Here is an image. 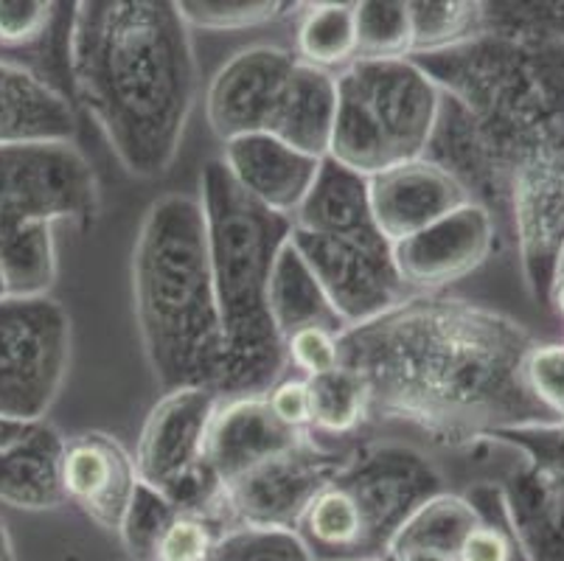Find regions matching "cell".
Masks as SVG:
<instances>
[{"label": "cell", "instance_id": "cell-1", "mask_svg": "<svg viewBox=\"0 0 564 561\" xmlns=\"http://www.w3.org/2000/svg\"><path fill=\"white\" fill-rule=\"evenodd\" d=\"M340 365L357 374L368 416L422 427L444 441L536 430L551 416L522 385L531 334L495 309L410 295L337 334Z\"/></svg>", "mask_w": 564, "mask_h": 561}, {"label": "cell", "instance_id": "cell-2", "mask_svg": "<svg viewBox=\"0 0 564 561\" xmlns=\"http://www.w3.org/2000/svg\"><path fill=\"white\" fill-rule=\"evenodd\" d=\"M76 99L127 174L172 169L197 101L192 29L169 0H82L68 29Z\"/></svg>", "mask_w": 564, "mask_h": 561}, {"label": "cell", "instance_id": "cell-3", "mask_svg": "<svg viewBox=\"0 0 564 561\" xmlns=\"http://www.w3.org/2000/svg\"><path fill=\"white\" fill-rule=\"evenodd\" d=\"M132 301L163 393L217 388L225 337L197 197L163 194L147 208L132 247Z\"/></svg>", "mask_w": 564, "mask_h": 561}, {"label": "cell", "instance_id": "cell-4", "mask_svg": "<svg viewBox=\"0 0 564 561\" xmlns=\"http://www.w3.org/2000/svg\"><path fill=\"white\" fill-rule=\"evenodd\" d=\"M197 199L225 337L217 390L223 399L264 396L286 368L284 337L270 315V278L290 241L292 219L250 199L219 158L199 172Z\"/></svg>", "mask_w": 564, "mask_h": 561}, {"label": "cell", "instance_id": "cell-5", "mask_svg": "<svg viewBox=\"0 0 564 561\" xmlns=\"http://www.w3.org/2000/svg\"><path fill=\"white\" fill-rule=\"evenodd\" d=\"M444 93L413 60H357L337 74L329 161L373 177L427 154Z\"/></svg>", "mask_w": 564, "mask_h": 561}, {"label": "cell", "instance_id": "cell-6", "mask_svg": "<svg viewBox=\"0 0 564 561\" xmlns=\"http://www.w3.org/2000/svg\"><path fill=\"white\" fill-rule=\"evenodd\" d=\"M70 317L56 298L0 301V416L37 424L63 393Z\"/></svg>", "mask_w": 564, "mask_h": 561}, {"label": "cell", "instance_id": "cell-7", "mask_svg": "<svg viewBox=\"0 0 564 561\" xmlns=\"http://www.w3.org/2000/svg\"><path fill=\"white\" fill-rule=\"evenodd\" d=\"M96 214L99 183L74 143L0 147V230L65 219L90 225Z\"/></svg>", "mask_w": 564, "mask_h": 561}, {"label": "cell", "instance_id": "cell-8", "mask_svg": "<svg viewBox=\"0 0 564 561\" xmlns=\"http://www.w3.org/2000/svg\"><path fill=\"white\" fill-rule=\"evenodd\" d=\"M366 525V561H388L393 537L427 500L444 494V475L413 446L377 444L343 463L335 477Z\"/></svg>", "mask_w": 564, "mask_h": 561}, {"label": "cell", "instance_id": "cell-9", "mask_svg": "<svg viewBox=\"0 0 564 561\" xmlns=\"http://www.w3.org/2000/svg\"><path fill=\"white\" fill-rule=\"evenodd\" d=\"M290 241L315 272L346 328L373 321L413 295L399 276L393 245L384 236L340 239L292 228Z\"/></svg>", "mask_w": 564, "mask_h": 561}, {"label": "cell", "instance_id": "cell-10", "mask_svg": "<svg viewBox=\"0 0 564 561\" xmlns=\"http://www.w3.org/2000/svg\"><path fill=\"white\" fill-rule=\"evenodd\" d=\"M348 457L321 452L312 439L295 450L261 463L225 488V506L236 525L299 528L301 517L323 488L329 486Z\"/></svg>", "mask_w": 564, "mask_h": 561}, {"label": "cell", "instance_id": "cell-11", "mask_svg": "<svg viewBox=\"0 0 564 561\" xmlns=\"http://www.w3.org/2000/svg\"><path fill=\"white\" fill-rule=\"evenodd\" d=\"M299 56L279 45L236 51L205 90V118L219 141L270 132Z\"/></svg>", "mask_w": 564, "mask_h": 561}, {"label": "cell", "instance_id": "cell-12", "mask_svg": "<svg viewBox=\"0 0 564 561\" xmlns=\"http://www.w3.org/2000/svg\"><path fill=\"white\" fill-rule=\"evenodd\" d=\"M495 214L484 203H464L419 234L393 245V261L404 287L419 295L471 276L495 247Z\"/></svg>", "mask_w": 564, "mask_h": 561}, {"label": "cell", "instance_id": "cell-13", "mask_svg": "<svg viewBox=\"0 0 564 561\" xmlns=\"http://www.w3.org/2000/svg\"><path fill=\"white\" fill-rule=\"evenodd\" d=\"M219 401L217 388H181L161 396L143 421L132 455L141 483L163 488L205 461V439Z\"/></svg>", "mask_w": 564, "mask_h": 561}, {"label": "cell", "instance_id": "cell-14", "mask_svg": "<svg viewBox=\"0 0 564 561\" xmlns=\"http://www.w3.org/2000/svg\"><path fill=\"white\" fill-rule=\"evenodd\" d=\"M135 457L107 432H82L65 441L63 492L105 531L118 533L138 492Z\"/></svg>", "mask_w": 564, "mask_h": 561}, {"label": "cell", "instance_id": "cell-15", "mask_svg": "<svg viewBox=\"0 0 564 561\" xmlns=\"http://www.w3.org/2000/svg\"><path fill=\"white\" fill-rule=\"evenodd\" d=\"M368 197L373 223L391 245H399L469 203L464 185L427 158L397 163L368 177Z\"/></svg>", "mask_w": 564, "mask_h": 561}, {"label": "cell", "instance_id": "cell-16", "mask_svg": "<svg viewBox=\"0 0 564 561\" xmlns=\"http://www.w3.org/2000/svg\"><path fill=\"white\" fill-rule=\"evenodd\" d=\"M306 439L310 432L290 430L275 419L264 396H236L219 401L205 439V461L228 488L256 466L295 450Z\"/></svg>", "mask_w": 564, "mask_h": 561}, {"label": "cell", "instance_id": "cell-17", "mask_svg": "<svg viewBox=\"0 0 564 561\" xmlns=\"http://www.w3.org/2000/svg\"><path fill=\"white\" fill-rule=\"evenodd\" d=\"M219 161L250 199L286 219L301 208L323 163L312 154L286 147L270 132L225 141Z\"/></svg>", "mask_w": 564, "mask_h": 561}, {"label": "cell", "instance_id": "cell-18", "mask_svg": "<svg viewBox=\"0 0 564 561\" xmlns=\"http://www.w3.org/2000/svg\"><path fill=\"white\" fill-rule=\"evenodd\" d=\"M76 116L45 76L0 60V147L74 143Z\"/></svg>", "mask_w": 564, "mask_h": 561}, {"label": "cell", "instance_id": "cell-19", "mask_svg": "<svg viewBox=\"0 0 564 561\" xmlns=\"http://www.w3.org/2000/svg\"><path fill=\"white\" fill-rule=\"evenodd\" d=\"M65 435L48 421L9 450H0V503L18 511H54L65 503Z\"/></svg>", "mask_w": 564, "mask_h": 561}, {"label": "cell", "instance_id": "cell-20", "mask_svg": "<svg viewBox=\"0 0 564 561\" xmlns=\"http://www.w3.org/2000/svg\"><path fill=\"white\" fill-rule=\"evenodd\" d=\"M292 228L306 234L340 236V239L382 236L373 223L368 177L323 158L310 194L292 216Z\"/></svg>", "mask_w": 564, "mask_h": 561}, {"label": "cell", "instance_id": "cell-21", "mask_svg": "<svg viewBox=\"0 0 564 561\" xmlns=\"http://www.w3.org/2000/svg\"><path fill=\"white\" fill-rule=\"evenodd\" d=\"M335 116L337 74L299 62L284 90V99L275 110L273 123H270V136L323 161V158H329Z\"/></svg>", "mask_w": 564, "mask_h": 561}, {"label": "cell", "instance_id": "cell-22", "mask_svg": "<svg viewBox=\"0 0 564 561\" xmlns=\"http://www.w3.org/2000/svg\"><path fill=\"white\" fill-rule=\"evenodd\" d=\"M270 315L284 339L310 326L329 328L337 334L346 328L332 309L323 287L317 284L315 272L301 259L292 241L281 247L279 259H275L273 278H270Z\"/></svg>", "mask_w": 564, "mask_h": 561}, {"label": "cell", "instance_id": "cell-23", "mask_svg": "<svg viewBox=\"0 0 564 561\" xmlns=\"http://www.w3.org/2000/svg\"><path fill=\"white\" fill-rule=\"evenodd\" d=\"M54 225L25 223L0 230V272L9 298L48 295L56 281Z\"/></svg>", "mask_w": 564, "mask_h": 561}, {"label": "cell", "instance_id": "cell-24", "mask_svg": "<svg viewBox=\"0 0 564 561\" xmlns=\"http://www.w3.org/2000/svg\"><path fill=\"white\" fill-rule=\"evenodd\" d=\"M480 514L466 497L458 494H438L433 500L424 503L415 514H410L408 522L402 525L388 548V561L397 559L408 550H435V553H458L466 533L478 525Z\"/></svg>", "mask_w": 564, "mask_h": 561}, {"label": "cell", "instance_id": "cell-25", "mask_svg": "<svg viewBox=\"0 0 564 561\" xmlns=\"http://www.w3.org/2000/svg\"><path fill=\"white\" fill-rule=\"evenodd\" d=\"M295 31V56L312 68L340 74L357 62L354 3H306Z\"/></svg>", "mask_w": 564, "mask_h": 561}, {"label": "cell", "instance_id": "cell-26", "mask_svg": "<svg viewBox=\"0 0 564 561\" xmlns=\"http://www.w3.org/2000/svg\"><path fill=\"white\" fill-rule=\"evenodd\" d=\"M410 9V56H430L441 51L458 48L484 34L486 7L466 0H419Z\"/></svg>", "mask_w": 564, "mask_h": 561}, {"label": "cell", "instance_id": "cell-27", "mask_svg": "<svg viewBox=\"0 0 564 561\" xmlns=\"http://www.w3.org/2000/svg\"><path fill=\"white\" fill-rule=\"evenodd\" d=\"M310 388V430L326 435H351L368 419V396L360 377L348 368L306 377Z\"/></svg>", "mask_w": 564, "mask_h": 561}, {"label": "cell", "instance_id": "cell-28", "mask_svg": "<svg viewBox=\"0 0 564 561\" xmlns=\"http://www.w3.org/2000/svg\"><path fill=\"white\" fill-rule=\"evenodd\" d=\"M208 561H317L299 528L234 525L217 533Z\"/></svg>", "mask_w": 564, "mask_h": 561}, {"label": "cell", "instance_id": "cell-29", "mask_svg": "<svg viewBox=\"0 0 564 561\" xmlns=\"http://www.w3.org/2000/svg\"><path fill=\"white\" fill-rule=\"evenodd\" d=\"M357 60H404L410 56V9L399 0L354 3Z\"/></svg>", "mask_w": 564, "mask_h": 561}, {"label": "cell", "instance_id": "cell-30", "mask_svg": "<svg viewBox=\"0 0 564 561\" xmlns=\"http://www.w3.org/2000/svg\"><path fill=\"white\" fill-rule=\"evenodd\" d=\"M290 9L292 3H279V0H181L177 3V12L188 29L217 31V34L275 23Z\"/></svg>", "mask_w": 564, "mask_h": 561}, {"label": "cell", "instance_id": "cell-31", "mask_svg": "<svg viewBox=\"0 0 564 561\" xmlns=\"http://www.w3.org/2000/svg\"><path fill=\"white\" fill-rule=\"evenodd\" d=\"M174 517H177V511L158 488L138 483V492L127 508L124 522L118 528V537L124 542L127 553L135 561H155L158 544H161L163 533L174 522Z\"/></svg>", "mask_w": 564, "mask_h": 561}, {"label": "cell", "instance_id": "cell-32", "mask_svg": "<svg viewBox=\"0 0 564 561\" xmlns=\"http://www.w3.org/2000/svg\"><path fill=\"white\" fill-rule=\"evenodd\" d=\"M522 385L556 424H564V343H533L522 359Z\"/></svg>", "mask_w": 564, "mask_h": 561}, {"label": "cell", "instance_id": "cell-33", "mask_svg": "<svg viewBox=\"0 0 564 561\" xmlns=\"http://www.w3.org/2000/svg\"><path fill=\"white\" fill-rule=\"evenodd\" d=\"M466 500L478 508L480 519L478 525L466 533L464 544H460L458 553H455V561H528L520 542H517V533L514 528H511V522H497L489 503H486L484 494H480V488L478 492L466 494Z\"/></svg>", "mask_w": 564, "mask_h": 561}, {"label": "cell", "instance_id": "cell-34", "mask_svg": "<svg viewBox=\"0 0 564 561\" xmlns=\"http://www.w3.org/2000/svg\"><path fill=\"white\" fill-rule=\"evenodd\" d=\"M59 3L45 0H0V45L25 48L45 40L59 18Z\"/></svg>", "mask_w": 564, "mask_h": 561}, {"label": "cell", "instance_id": "cell-35", "mask_svg": "<svg viewBox=\"0 0 564 561\" xmlns=\"http://www.w3.org/2000/svg\"><path fill=\"white\" fill-rule=\"evenodd\" d=\"M284 352L286 363H290L292 368H299L301 374H304V379L340 368L337 332H329V328L310 326L290 334V337L284 339Z\"/></svg>", "mask_w": 564, "mask_h": 561}, {"label": "cell", "instance_id": "cell-36", "mask_svg": "<svg viewBox=\"0 0 564 561\" xmlns=\"http://www.w3.org/2000/svg\"><path fill=\"white\" fill-rule=\"evenodd\" d=\"M217 533L208 519L177 514L155 550V561H208Z\"/></svg>", "mask_w": 564, "mask_h": 561}, {"label": "cell", "instance_id": "cell-37", "mask_svg": "<svg viewBox=\"0 0 564 561\" xmlns=\"http://www.w3.org/2000/svg\"><path fill=\"white\" fill-rule=\"evenodd\" d=\"M275 419L290 430L310 432V388L306 379H279L264 393Z\"/></svg>", "mask_w": 564, "mask_h": 561}, {"label": "cell", "instance_id": "cell-38", "mask_svg": "<svg viewBox=\"0 0 564 561\" xmlns=\"http://www.w3.org/2000/svg\"><path fill=\"white\" fill-rule=\"evenodd\" d=\"M32 430H34V424H25V421H14V419H3V416H0V450H9V446H14L18 441H23Z\"/></svg>", "mask_w": 564, "mask_h": 561}, {"label": "cell", "instance_id": "cell-39", "mask_svg": "<svg viewBox=\"0 0 564 561\" xmlns=\"http://www.w3.org/2000/svg\"><path fill=\"white\" fill-rule=\"evenodd\" d=\"M391 561H455L447 553H435V550H408V553H399Z\"/></svg>", "mask_w": 564, "mask_h": 561}, {"label": "cell", "instance_id": "cell-40", "mask_svg": "<svg viewBox=\"0 0 564 561\" xmlns=\"http://www.w3.org/2000/svg\"><path fill=\"white\" fill-rule=\"evenodd\" d=\"M0 561H18V550H14L12 533H9L3 519H0Z\"/></svg>", "mask_w": 564, "mask_h": 561}, {"label": "cell", "instance_id": "cell-41", "mask_svg": "<svg viewBox=\"0 0 564 561\" xmlns=\"http://www.w3.org/2000/svg\"><path fill=\"white\" fill-rule=\"evenodd\" d=\"M551 292H553V303H556L558 315L564 317V272H562V276H556V281H553Z\"/></svg>", "mask_w": 564, "mask_h": 561}, {"label": "cell", "instance_id": "cell-42", "mask_svg": "<svg viewBox=\"0 0 564 561\" xmlns=\"http://www.w3.org/2000/svg\"><path fill=\"white\" fill-rule=\"evenodd\" d=\"M3 298H9V290H7V281H3V272H0V301Z\"/></svg>", "mask_w": 564, "mask_h": 561}]
</instances>
